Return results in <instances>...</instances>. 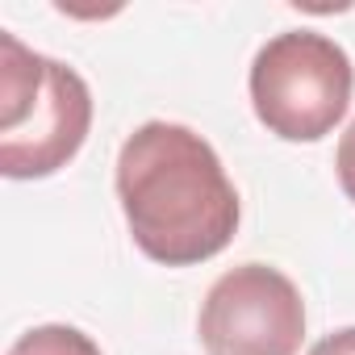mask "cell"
<instances>
[{
  "instance_id": "6da1fadb",
  "label": "cell",
  "mask_w": 355,
  "mask_h": 355,
  "mask_svg": "<svg viewBox=\"0 0 355 355\" xmlns=\"http://www.w3.org/2000/svg\"><path fill=\"white\" fill-rule=\"evenodd\" d=\"M117 201L134 247L167 268L222 255L243 218L218 150L180 121H146L121 142Z\"/></svg>"
},
{
  "instance_id": "7a4b0ae2",
  "label": "cell",
  "mask_w": 355,
  "mask_h": 355,
  "mask_svg": "<svg viewBox=\"0 0 355 355\" xmlns=\"http://www.w3.org/2000/svg\"><path fill=\"white\" fill-rule=\"evenodd\" d=\"M92 125V92L80 71L0 34V171L42 180L67 167Z\"/></svg>"
},
{
  "instance_id": "3957f363",
  "label": "cell",
  "mask_w": 355,
  "mask_h": 355,
  "mask_svg": "<svg viewBox=\"0 0 355 355\" xmlns=\"http://www.w3.org/2000/svg\"><path fill=\"white\" fill-rule=\"evenodd\" d=\"M247 88L268 134L284 142H318L347 117L355 67L334 38L284 30L259 46Z\"/></svg>"
},
{
  "instance_id": "277c9868",
  "label": "cell",
  "mask_w": 355,
  "mask_h": 355,
  "mask_svg": "<svg viewBox=\"0 0 355 355\" xmlns=\"http://www.w3.org/2000/svg\"><path fill=\"white\" fill-rule=\"evenodd\" d=\"M197 334L205 355H297L305 301L280 268L239 263L205 293Z\"/></svg>"
},
{
  "instance_id": "5b68a950",
  "label": "cell",
  "mask_w": 355,
  "mask_h": 355,
  "mask_svg": "<svg viewBox=\"0 0 355 355\" xmlns=\"http://www.w3.org/2000/svg\"><path fill=\"white\" fill-rule=\"evenodd\" d=\"M9 355H101V347H96L84 330L63 326V322H51V326L26 330V334L9 347Z\"/></svg>"
},
{
  "instance_id": "8992f818",
  "label": "cell",
  "mask_w": 355,
  "mask_h": 355,
  "mask_svg": "<svg viewBox=\"0 0 355 355\" xmlns=\"http://www.w3.org/2000/svg\"><path fill=\"white\" fill-rule=\"evenodd\" d=\"M334 171H338V184L347 193V201H355V121L343 130L338 138V155H334Z\"/></svg>"
},
{
  "instance_id": "52a82bcc",
  "label": "cell",
  "mask_w": 355,
  "mask_h": 355,
  "mask_svg": "<svg viewBox=\"0 0 355 355\" xmlns=\"http://www.w3.org/2000/svg\"><path fill=\"white\" fill-rule=\"evenodd\" d=\"M309 355H355V326H343V330L326 334L322 343H313Z\"/></svg>"
}]
</instances>
